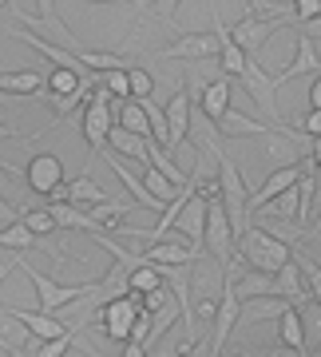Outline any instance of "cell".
Here are the masks:
<instances>
[{"label": "cell", "instance_id": "1", "mask_svg": "<svg viewBox=\"0 0 321 357\" xmlns=\"http://www.w3.org/2000/svg\"><path fill=\"white\" fill-rule=\"evenodd\" d=\"M238 255L246 258V266L266 270V274H278V270L294 258V243H285L282 234H274L270 227H246V234L238 238Z\"/></svg>", "mask_w": 321, "mask_h": 357}, {"label": "cell", "instance_id": "2", "mask_svg": "<svg viewBox=\"0 0 321 357\" xmlns=\"http://www.w3.org/2000/svg\"><path fill=\"white\" fill-rule=\"evenodd\" d=\"M203 250L210 255V262H214L219 270H226L230 258L238 255V234H234V227H230V215H226V203H222V199H210Z\"/></svg>", "mask_w": 321, "mask_h": 357}, {"label": "cell", "instance_id": "3", "mask_svg": "<svg viewBox=\"0 0 321 357\" xmlns=\"http://www.w3.org/2000/svg\"><path fill=\"white\" fill-rule=\"evenodd\" d=\"M111 100H116V96L95 79V88H91L88 103H84V119H79V123H84V143H88L91 155H100L103 147H107V135H111V128H116V115H111V107H107Z\"/></svg>", "mask_w": 321, "mask_h": 357}, {"label": "cell", "instance_id": "4", "mask_svg": "<svg viewBox=\"0 0 321 357\" xmlns=\"http://www.w3.org/2000/svg\"><path fill=\"white\" fill-rule=\"evenodd\" d=\"M143 310V294H111L100 310V333L111 337V342H131V330H135V318Z\"/></svg>", "mask_w": 321, "mask_h": 357}, {"label": "cell", "instance_id": "5", "mask_svg": "<svg viewBox=\"0 0 321 357\" xmlns=\"http://www.w3.org/2000/svg\"><path fill=\"white\" fill-rule=\"evenodd\" d=\"M234 84H238V88H246V96H250V100L258 103V112L266 115V119H274V123L282 119V112H278V84H282V79L270 76L266 68L258 64V56H250L246 72H242L238 79H234Z\"/></svg>", "mask_w": 321, "mask_h": 357}, {"label": "cell", "instance_id": "6", "mask_svg": "<svg viewBox=\"0 0 321 357\" xmlns=\"http://www.w3.org/2000/svg\"><path fill=\"white\" fill-rule=\"evenodd\" d=\"M222 278H226V274H222ZM238 321H242V298H238V290H234V282L226 278L222 298H219V314H214V326H210V333H206L203 354H226V342H230V333H234Z\"/></svg>", "mask_w": 321, "mask_h": 357}, {"label": "cell", "instance_id": "7", "mask_svg": "<svg viewBox=\"0 0 321 357\" xmlns=\"http://www.w3.org/2000/svg\"><path fill=\"white\" fill-rule=\"evenodd\" d=\"M24 274L32 278V286H36V298H40V310H48V314H60L64 306H72L76 298H84L88 290H95L100 282H72V286H64V282L48 278V274H40L36 266H24Z\"/></svg>", "mask_w": 321, "mask_h": 357}, {"label": "cell", "instance_id": "8", "mask_svg": "<svg viewBox=\"0 0 321 357\" xmlns=\"http://www.w3.org/2000/svg\"><path fill=\"white\" fill-rule=\"evenodd\" d=\"M313 147H318V139L313 135H306L302 128H282V123H274L270 131H266V159H274L278 167L285 163H302L306 155H313Z\"/></svg>", "mask_w": 321, "mask_h": 357}, {"label": "cell", "instance_id": "9", "mask_svg": "<svg viewBox=\"0 0 321 357\" xmlns=\"http://www.w3.org/2000/svg\"><path fill=\"white\" fill-rule=\"evenodd\" d=\"M24 183L32 195H48V199H64V163L60 155L36 151L24 167Z\"/></svg>", "mask_w": 321, "mask_h": 357}, {"label": "cell", "instance_id": "10", "mask_svg": "<svg viewBox=\"0 0 321 357\" xmlns=\"http://www.w3.org/2000/svg\"><path fill=\"white\" fill-rule=\"evenodd\" d=\"M203 255L198 246L182 234L179 227H175V234H163V238H155V243H147V250H143V258L147 262H155V266H191L194 258Z\"/></svg>", "mask_w": 321, "mask_h": 357}, {"label": "cell", "instance_id": "11", "mask_svg": "<svg viewBox=\"0 0 321 357\" xmlns=\"http://www.w3.org/2000/svg\"><path fill=\"white\" fill-rule=\"evenodd\" d=\"M100 159H107V167H111V171L119 175L123 191H127L131 199H135V206H147V211H159V215H163V206H167V203H163V199H159V195H155L151 187H147V183H143V175H135V171H131V167L123 163V159H119L116 147H103Z\"/></svg>", "mask_w": 321, "mask_h": 357}, {"label": "cell", "instance_id": "12", "mask_svg": "<svg viewBox=\"0 0 321 357\" xmlns=\"http://www.w3.org/2000/svg\"><path fill=\"white\" fill-rule=\"evenodd\" d=\"M282 28H285V13H270V16H254V13H250V16H242V20L230 28V36L238 40L250 56H254V52L262 48L274 32H282Z\"/></svg>", "mask_w": 321, "mask_h": 357}, {"label": "cell", "instance_id": "13", "mask_svg": "<svg viewBox=\"0 0 321 357\" xmlns=\"http://www.w3.org/2000/svg\"><path fill=\"white\" fill-rule=\"evenodd\" d=\"M219 52H222V36L214 28V32H187V36H179L175 44H167L159 52V60H198V56H219Z\"/></svg>", "mask_w": 321, "mask_h": 357}, {"label": "cell", "instance_id": "14", "mask_svg": "<svg viewBox=\"0 0 321 357\" xmlns=\"http://www.w3.org/2000/svg\"><path fill=\"white\" fill-rule=\"evenodd\" d=\"M302 175H306V159H302V163H285V167H278V171H270L266 183H262L258 191H250V215H258L262 206L270 203V199H278L282 191L297 187V178H302Z\"/></svg>", "mask_w": 321, "mask_h": 357}, {"label": "cell", "instance_id": "15", "mask_svg": "<svg viewBox=\"0 0 321 357\" xmlns=\"http://www.w3.org/2000/svg\"><path fill=\"white\" fill-rule=\"evenodd\" d=\"M163 112H167V128H171L167 147H171V151H179L182 143L191 139V115H194V107H191V91L179 88L167 103H163Z\"/></svg>", "mask_w": 321, "mask_h": 357}, {"label": "cell", "instance_id": "16", "mask_svg": "<svg viewBox=\"0 0 321 357\" xmlns=\"http://www.w3.org/2000/svg\"><path fill=\"white\" fill-rule=\"evenodd\" d=\"M206 215H210V199H203V195L194 191L191 199H187V206L179 211V218H175V227H179L198 250H203V238H206Z\"/></svg>", "mask_w": 321, "mask_h": 357}, {"label": "cell", "instance_id": "17", "mask_svg": "<svg viewBox=\"0 0 321 357\" xmlns=\"http://www.w3.org/2000/svg\"><path fill=\"white\" fill-rule=\"evenodd\" d=\"M219 123V131L226 135V139H258V135H266V131L274 128V123H262V119H250V115L234 112V107H226V112L214 119Z\"/></svg>", "mask_w": 321, "mask_h": 357}, {"label": "cell", "instance_id": "18", "mask_svg": "<svg viewBox=\"0 0 321 357\" xmlns=\"http://www.w3.org/2000/svg\"><path fill=\"white\" fill-rule=\"evenodd\" d=\"M278 294H285V298H290L294 306H302V310L313 302V294H309V286H306V274H302V262H297V255L290 258L282 270H278Z\"/></svg>", "mask_w": 321, "mask_h": 357}, {"label": "cell", "instance_id": "19", "mask_svg": "<svg viewBox=\"0 0 321 357\" xmlns=\"http://www.w3.org/2000/svg\"><path fill=\"white\" fill-rule=\"evenodd\" d=\"M321 68V56H318V44H313V36L309 32H302L297 36V52L294 60L278 72V79H297V76H309V72H318Z\"/></svg>", "mask_w": 321, "mask_h": 357}, {"label": "cell", "instance_id": "20", "mask_svg": "<svg viewBox=\"0 0 321 357\" xmlns=\"http://www.w3.org/2000/svg\"><path fill=\"white\" fill-rule=\"evenodd\" d=\"M278 337L285 342V349L294 354H309V342H306V310L302 306H290L278 318Z\"/></svg>", "mask_w": 321, "mask_h": 357}, {"label": "cell", "instance_id": "21", "mask_svg": "<svg viewBox=\"0 0 321 357\" xmlns=\"http://www.w3.org/2000/svg\"><path fill=\"white\" fill-rule=\"evenodd\" d=\"M107 147H116L119 155H127L131 163H147V151H151V135H135V131L127 128H111V135H107Z\"/></svg>", "mask_w": 321, "mask_h": 357}, {"label": "cell", "instance_id": "22", "mask_svg": "<svg viewBox=\"0 0 321 357\" xmlns=\"http://www.w3.org/2000/svg\"><path fill=\"white\" fill-rule=\"evenodd\" d=\"M64 199L68 203H76V206H84V211H91V206L107 203V191H103L100 183L84 171V175H76L72 183H64Z\"/></svg>", "mask_w": 321, "mask_h": 357}, {"label": "cell", "instance_id": "23", "mask_svg": "<svg viewBox=\"0 0 321 357\" xmlns=\"http://www.w3.org/2000/svg\"><path fill=\"white\" fill-rule=\"evenodd\" d=\"M294 306L285 294H262V298H250L242 302V321H270V318H282L285 310Z\"/></svg>", "mask_w": 321, "mask_h": 357}, {"label": "cell", "instance_id": "24", "mask_svg": "<svg viewBox=\"0 0 321 357\" xmlns=\"http://www.w3.org/2000/svg\"><path fill=\"white\" fill-rule=\"evenodd\" d=\"M0 342L8 345L13 354H28V342H32V333L20 318H16L8 306H0Z\"/></svg>", "mask_w": 321, "mask_h": 357}, {"label": "cell", "instance_id": "25", "mask_svg": "<svg viewBox=\"0 0 321 357\" xmlns=\"http://www.w3.org/2000/svg\"><path fill=\"white\" fill-rule=\"evenodd\" d=\"M167 282V274H163V266H155V262H139V266L127 270V282H123V290L127 294H151L159 290Z\"/></svg>", "mask_w": 321, "mask_h": 357}, {"label": "cell", "instance_id": "26", "mask_svg": "<svg viewBox=\"0 0 321 357\" xmlns=\"http://www.w3.org/2000/svg\"><path fill=\"white\" fill-rule=\"evenodd\" d=\"M230 88H234V79L230 76H219L214 84H206L203 96H198V107H203L210 119H219L226 107H230Z\"/></svg>", "mask_w": 321, "mask_h": 357}, {"label": "cell", "instance_id": "27", "mask_svg": "<svg viewBox=\"0 0 321 357\" xmlns=\"http://www.w3.org/2000/svg\"><path fill=\"white\" fill-rule=\"evenodd\" d=\"M234 290H238V298L242 302H250V298H262V294H278V274H266V270H246L242 278L234 282Z\"/></svg>", "mask_w": 321, "mask_h": 357}, {"label": "cell", "instance_id": "28", "mask_svg": "<svg viewBox=\"0 0 321 357\" xmlns=\"http://www.w3.org/2000/svg\"><path fill=\"white\" fill-rule=\"evenodd\" d=\"M0 91H13V96H44L48 79L40 72H0Z\"/></svg>", "mask_w": 321, "mask_h": 357}, {"label": "cell", "instance_id": "29", "mask_svg": "<svg viewBox=\"0 0 321 357\" xmlns=\"http://www.w3.org/2000/svg\"><path fill=\"white\" fill-rule=\"evenodd\" d=\"M116 123L119 128H127V131H135V135H151V115H147L143 100H119Z\"/></svg>", "mask_w": 321, "mask_h": 357}, {"label": "cell", "instance_id": "30", "mask_svg": "<svg viewBox=\"0 0 321 357\" xmlns=\"http://www.w3.org/2000/svg\"><path fill=\"white\" fill-rule=\"evenodd\" d=\"M36 246V234H32V227H28L24 218H16V222H8V227L0 230V250H32Z\"/></svg>", "mask_w": 321, "mask_h": 357}, {"label": "cell", "instance_id": "31", "mask_svg": "<svg viewBox=\"0 0 321 357\" xmlns=\"http://www.w3.org/2000/svg\"><path fill=\"white\" fill-rule=\"evenodd\" d=\"M143 183H147V187H151L155 195H159V199H163V203H171V199H175V195L182 191L179 183H171L167 175H163V171H159V167H151V163H143Z\"/></svg>", "mask_w": 321, "mask_h": 357}, {"label": "cell", "instance_id": "32", "mask_svg": "<svg viewBox=\"0 0 321 357\" xmlns=\"http://www.w3.org/2000/svg\"><path fill=\"white\" fill-rule=\"evenodd\" d=\"M262 211L270 218H282V222H297V187H290V191H282L278 199H270Z\"/></svg>", "mask_w": 321, "mask_h": 357}, {"label": "cell", "instance_id": "33", "mask_svg": "<svg viewBox=\"0 0 321 357\" xmlns=\"http://www.w3.org/2000/svg\"><path fill=\"white\" fill-rule=\"evenodd\" d=\"M127 68H107V72H100V84L111 91L116 100H131V72Z\"/></svg>", "mask_w": 321, "mask_h": 357}, {"label": "cell", "instance_id": "34", "mask_svg": "<svg viewBox=\"0 0 321 357\" xmlns=\"http://www.w3.org/2000/svg\"><path fill=\"white\" fill-rule=\"evenodd\" d=\"M20 218L32 227L36 238H44V234H52V230H60V222H56V215H52V206L48 211H20Z\"/></svg>", "mask_w": 321, "mask_h": 357}, {"label": "cell", "instance_id": "35", "mask_svg": "<svg viewBox=\"0 0 321 357\" xmlns=\"http://www.w3.org/2000/svg\"><path fill=\"white\" fill-rule=\"evenodd\" d=\"M294 255H297V262H302V274H306V286H309V294H313V302L321 306V266L313 262V258L302 255V246H297Z\"/></svg>", "mask_w": 321, "mask_h": 357}, {"label": "cell", "instance_id": "36", "mask_svg": "<svg viewBox=\"0 0 321 357\" xmlns=\"http://www.w3.org/2000/svg\"><path fill=\"white\" fill-rule=\"evenodd\" d=\"M143 107H147V115H151V139H155V143H167V135H171L167 112H163L155 100H143Z\"/></svg>", "mask_w": 321, "mask_h": 357}, {"label": "cell", "instance_id": "37", "mask_svg": "<svg viewBox=\"0 0 321 357\" xmlns=\"http://www.w3.org/2000/svg\"><path fill=\"white\" fill-rule=\"evenodd\" d=\"M131 72V100H151V88H155V79L147 68H127Z\"/></svg>", "mask_w": 321, "mask_h": 357}, {"label": "cell", "instance_id": "38", "mask_svg": "<svg viewBox=\"0 0 321 357\" xmlns=\"http://www.w3.org/2000/svg\"><path fill=\"white\" fill-rule=\"evenodd\" d=\"M179 4H182V0H151V16L163 28H175V13H179Z\"/></svg>", "mask_w": 321, "mask_h": 357}, {"label": "cell", "instance_id": "39", "mask_svg": "<svg viewBox=\"0 0 321 357\" xmlns=\"http://www.w3.org/2000/svg\"><path fill=\"white\" fill-rule=\"evenodd\" d=\"M321 16V0H294V20L306 24V20H318Z\"/></svg>", "mask_w": 321, "mask_h": 357}, {"label": "cell", "instance_id": "40", "mask_svg": "<svg viewBox=\"0 0 321 357\" xmlns=\"http://www.w3.org/2000/svg\"><path fill=\"white\" fill-rule=\"evenodd\" d=\"M297 128L306 131V135H313V139H321V107H309V115L297 119Z\"/></svg>", "mask_w": 321, "mask_h": 357}, {"label": "cell", "instance_id": "41", "mask_svg": "<svg viewBox=\"0 0 321 357\" xmlns=\"http://www.w3.org/2000/svg\"><path fill=\"white\" fill-rule=\"evenodd\" d=\"M16 218H20V211H16V206L4 199V191H0V230L8 227V222H16Z\"/></svg>", "mask_w": 321, "mask_h": 357}, {"label": "cell", "instance_id": "42", "mask_svg": "<svg viewBox=\"0 0 321 357\" xmlns=\"http://www.w3.org/2000/svg\"><path fill=\"white\" fill-rule=\"evenodd\" d=\"M36 8H40L44 20H60V16H56V0H36Z\"/></svg>", "mask_w": 321, "mask_h": 357}, {"label": "cell", "instance_id": "43", "mask_svg": "<svg viewBox=\"0 0 321 357\" xmlns=\"http://www.w3.org/2000/svg\"><path fill=\"white\" fill-rule=\"evenodd\" d=\"M309 107H321V76L309 84Z\"/></svg>", "mask_w": 321, "mask_h": 357}, {"label": "cell", "instance_id": "44", "mask_svg": "<svg viewBox=\"0 0 321 357\" xmlns=\"http://www.w3.org/2000/svg\"><path fill=\"white\" fill-rule=\"evenodd\" d=\"M119 4H131L135 13H151V0H119Z\"/></svg>", "mask_w": 321, "mask_h": 357}, {"label": "cell", "instance_id": "45", "mask_svg": "<svg viewBox=\"0 0 321 357\" xmlns=\"http://www.w3.org/2000/svg\"><path fill=\"white\" fill-rule=\"evenodd\" d=\"M16 135H20V131H13L4 119H0V139H16Z\"/></svg>", "mask_w": 321, "mask_h": 357}, {"label": "cell", "instance_id": "46", "mask_svg": "<svg viewBox=\"0 0 321 357\" xmlns=\"http://www.w3.org/2000/svg\"><path fill=\"white\" fill-rule=\"evenodd\" d=\"M13 270H16V262H0V282L8 278V274H13Z\"/></svg>", "mask_w": 321, "mask_h": 357}, {"label": "cell", "instance_id": "47", "mask_svg": "<svg viewBox=\"0 0 321 357\" xmlns=\"http://www.w3.org/2000/svg\"><path fill=\"white\" fill-rule=\"evenodd\" d=\"M13 13V4H8V0H0V28H4V16Z\"/></svg>", "mask_w": 321, "mask_h": 357}, {"label": "cell", "instance_id": "48", "mask_svg": "<svg viewBox=\"0 0 321 357\" xmlns=\"http://www.w3.org/2000/svg\"><path fill=\"white\" fill-rule=\"evenodd\" d=\"M95 4H119V0H95Z\"/></svg>", "mask_w": 321, "mask_h": 357}, {"label": "cell", "instance_id": "49", "mask_svg": "<svg viewBox=\"0 0 321 357\" xmlns=\"http://www.w3.org/2000/svg\"><path fill=\"white\" fill-rule=\"evenodd\" d=\"M290 4H294V0H290Z\"/></svg>", "mask_w": 321, "mask_h": 357}]
</instances>
